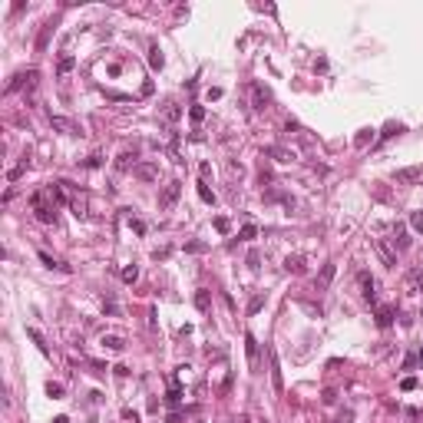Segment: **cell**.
<instances>
[{
  "mask_svg": "<svg viewBox=\"0 0 423 423\" xmlns=\"http://www.w3.org/2000/svg\"><path fill=\"white\" fill-rule=\"evenodd\" d=\"M30 205H33L37 222L56 225V205H53V202H47V192H33V195H30Z\"/></svg>",
  "mask_w": 423,
  "mask_h": 423,
  "instance_id": "cell-1",
  "label": "cell"
},
{
  "mask_svg": "<svg viewBox=\"0 0 423 423\" xmlns=\"http://www.w3.org/2000/svg\"><path fill=\"white\" fill-rule=\"evenodd\" d=\"M179 195H182V182H179V179H172L169 185H162V192H159V212H172L176 202H179Z\"/></svg>",
  "mask_w": 423,
  "mask_h": 423,
  "instance_id": "cell-2",
  "label": "cell"
},
{
  "mask_svg": "<svg viewBox=\"0 0 423 423\" xmlns=\"http://www.w3.org/2000/svg\"><path fill=\"white\" fill-rule=\"evenodd\" d=\"M37 80H40V73H37V70H20V73H14V80L7 83V93L33 89V86H37Z\"/></svg>",
  "mask_w": 423,
  "mask_h": 423,
  "instance_id": "cell-3",
  "label": "cell"
},
{
  "mask_svg": "<svg viewBox=\"0 0 423 423\" xmlns=\"http://www.w3.org/2000/svg\"><path fill=\"white\" fill-rule=\"evenodd\" d=\"M50 126L56 129V132H63V136H83V129H80V122H73V119H66V116H53L50 112Z\"/></svg>",
  "mask_w": 423,
  "mask_h": 423,
  "instance_id": "cell-4",
  "label": "cell"
},
{
  "mask_svg": "<svg viewBox=\"0 0 423 423\" xmlns=\"http://www.w3.org/2000/svg\"><path fill=\"white\" fill-rule=\"evenodd\" d=\"M423 179V166H407V169H397L393 172V182L397 185H416Z\"/></svg>",
  "mask_w": 423,
  "mask_h": 423,
  "instance_id": "cell-5",
  "label": "cell"
},
{
  "mask_svg": "<svg viewBox=\"0 0 423 423\" xmlns=\"http://www.w3.org/2000/svg\"><path fill=\"white\" fill-rule=\"evenodd\" d=\"M357 285H360V298L367 304H374L377 301V285H374V278H370V271H357Z\"/></svg>",
  "mask_w": 423,
  "mask_h": 423,
  "instance_id": "cell-6",
  "label": "cell"
},
{
  "mask_svg": "<svg viewBox=\"0 0 423 423\" xmlns=\"http://www.w3.org/2000/svg\"><path fill=\"white\" fill-rule=\"evenodd\" d=\"M268 103H271V89L264 83H251V106L261 112V109H268Z\"/></svg>",
  "mask_w": 423,
  "mask_h": 423,
  "instance_id": "cell-7",
  "label": "cell"
},
{
  "mask_svg": "<svg viewBox=\"0 0 423 423\" xmlns=\"http://www.w3.org/2000/svg\"><path fill=\"white\" fill-rule=\"evenodd\" d=\"M403 285H407L410 295H423V268H410L403 274Z\"/></svg>",
  "mask_w": 423,
  "mask_h": 423,
  "instance_id": "cell-8",
  "label": "cell"
},
{
  "mask_svg": "<svg viewBox=\"0 0 423 423\" xmlns=\"http://www.w3.org/2000/svg\"><path fill=\"white\" fill-rule=\"evenodd\" d=\"M334 274H337V264H334V261H328L324 268H321V274L314 278V291H328V285L334 281Z\"/></svg>",
  "mask_w": 423,
  "mask_h": 423,
  "instance_id": "cell-9",
  "label": "cell"
},
{
  "mask_svg": "<svg viewBox=\"0 0 423 423\" xmlns=\"http://www.w3.org/2000/svg\"><path fill=\"white\" fill-rule=\"evenodd\" d=\"M132 176L143 179V182H156V179H159V166H152V162H136Z\"/></svg>",
  "mask_w": 423,
  "mask_h": 423,
  "instance_id": "cell-10",
  "label": "cell"
},
{
  "mask_svg": "<svg viewBox=\"0 0 423 423\" xmlns=\"http://www.w3.org/2000/svg\"><path fill=\"white\" fill-rule=\"evenodd\" d=\"M374 248H377V255H380V261L387 264V268H397V255H393V251H390L387 245H383L380 238H374Z\"/></svg>",
  "mask_w": 423,
  "mask_h": 423,
  "instance_id": "cell-11",
  "label": "cell"
},
{
  "mask_svg": "<svg viewBox=\"0 0 423 423\" xmlns=\"http://www.w3.org/2000/svg\"><path fill=\"white\" fill-rule=\"evenodd\" d=\"M268 357H271V380H274V390H285V380H281V364H278V354L268 351Z\"/></svg>",
  "mask_w": 423,
  "mask_h": 423,
  "instance_id": "cell-12",
  "label": "cell"
},
{
  "mask_svg": "<svg viewBox=\"0 0 423 423\" xmlns=\"http://www.w3.org/2000/svg\"><path fill=\"white\" fill-rule=\"evenodd\" d=\"M285 271L304 274V255H288V258H285Z\"/></svg>",
  "mask_w": 423,
  "mask_h": 423,
  "instance_id": "cell-13",
  "label": "cell"
},
{
  "mask_svg": "<svg viewBox=\"0 0 423 423\" xmlns=\"http://www.w3.org/2000/svg\"><path fill=\"white\" fill-rule=\"evenodd\" d=\"M245 351H248V364H251V370L258 367V341L251 334H245Z\"/></svg>",
  "mask_w": 423,
  "mask_h": 423,
  "instance_id": "cell-14",
  "label": "cell"
},
{
  "mask_svg": "<svg viewBox=\"0 0 423 423\" xmlns=\"http://www.w3.org/2000/svg\"><path fill=\"white\" fill-rule=\"evenodd\" d=\"M116 169L119 172H126V169H136V152H119V159H116Z\"/></svg>",
  "mask_w": 423,
  "mask_h": 423,
  "instance_id": "cell-15",
  "label": "cell"
},
{
  "mask_svg": "<svg viewBox=\"0 0 423 423\" xmlns=\"http://www.w3.org/2000/svg\"><path fill=\"white\" fill-rule=\"evenodd\" d=\"M103 347H109V351H122V347H126V337H122V334H103Z\"/></svg>",
  "mask_w": 423,
  "mask_h": 423,
  "instance_id": "cell-16",
  "label": "cell"
},
{
  "mask_svg": "<svg viewBox=\"0 0 423 423\" xmlns=\"http://www.w3.org/2000/svg\"><path fill=\"white\" fill-rule=\"evenodd\" d=\"M390 324H393V308H387V304L377 308V328H390Z\"/></svg>",
  "mask_w": 423,
  "mask_h": 423,
  "instance_id": "cell-17",
  "label": "cell"
},
{
  "mask_svg": "<svg viewBox=\"0 0 423 423\" xmlns=\"http://www.w3.org/2000/svg\"><path fill=\"white\" fill-rule=\"evenodd\" d=\"M393 245H397L400 251H403V248H410V235H407V228H403V225H397V228H393Z\"/></svg>",
  "mask_w": 423,
  "mask_h": 423,
  "instance_id": "cell-18",
  "label": "cell"
},
{
  "mask_svg": "<svg viewBox=\"0 0 423 423\" xmlns=\"http://www.w3.org/2000/svg\"><path fill=\"white\" fill-rule=\"evenodd\" d=\"M268 156H274V162H295V152L281 149V146H271V149H268Z\"/></svg>",
  "mask_w": 423,
  "mask_h": 423,
  "instance_id": "cell-19",
  "label": "cell"
},
{
  "mask_svg": "<svg viewBox=\"0 0 423 423\" xmlns=\"http://www.w3.org/2000/svg\"><path fill=\"white\" fill-rule=\"evenodd\" d=\"M251 238H258V225H241V232H238V241H251Z\"/></svg>",
  "mask_w": 423,
  "mask_h": 423,
  "instance_id": "cell-20",
  "label": "cell"
},
{
  "mask_svg": "<svg viewBox=\"0 0 423 423\" xmlns=\"http://www.w3.org/2000/svg\"><path fill=\"white\" fill-rule=\"evenodd\" d=\"M149 63H152V70H162L166 56H162V50H159V47H152V50H149Z\"/></svg>",
  "mask_w": 423,
  "mask_h": 423,
  "instance_id": "cell-21",
  "label": "cell"
},
{
  "mask_svg": "<svg viewBox=\"0 0 423 423\" xmlns=\"http://www.w3.org/2000/svg\"><path fill=\"white\" fill-rule=\"evenodd\" d=\"M199 199H202V202H205V205H215V192L208 189V185H205V182H199Z\"/></svg>",
  "mask_w": 423,
  "mask_h": 423,
  "instance_id": "cell-22",
  "label": "cell"
},
{
  "mask_svg": "<svg viewBox=\"0 0 423 423\" xmlns=\"http://www.w3.org/2000/svg\"><path fill=\"white\" fill-rule=\"evenodd\" d=\"M162 116H166V122H176L179 116H182V109H179L176 103H166V109H162Z\"/></svg>",
  "mask_w": 423,
  "mask_h": 423,
  "instance_id": "cell-23",
  "label": "cell"
},
{
  "mask_svg": "<svg viewBox=\"0 0 423 423\" xmlns=\"http://www.w3.org/2000/svg\"><path fill=\"white\" fill-rule=\"evenodd\" d=\"M73 70V56H60V63H56V73H60V76H66V73H70Z\"/></svg>",
  "mask_w": 423,
  "mask_h": 423,
  "instance_id": "cell-24",
  "label": "cell"
},
{
  "mask_svg": "<svg viewBox=\"0 0 423 423\" xmlns=\"http://www.w3.org/2000/svg\"><path fill=\"white\" fill-rule=\"evenodd\" d=\"M27 334H30V341L37 344V347H40L43 354H50V347H47V341H43V334H40V331H33V328H30V331H27Z\"/></svg>",
  "mask_w": 423,
  "mask_h": 423,
  "instance_id": "cell-25",
  "label": "cell"
},
{
  "mask_svg": "<svg viewBox=\"0 0 423 423\" xmlns=\"http://www.w3.org/2000/svg\"><path fill=\"white\" fill-rule=\"evenodd\" d=\"M136 278H139V268H136V264H126V268H122V281H126V285H132Z\"/></svg>",
  "mask_w": 423,
  "mask_h": 423,
  "instance_id": "cell-26",
  "label": "cell"
},
{
  "mask_svg": "<svg viewBox=\"0 0 423 423\" xmlns=\"http://www.w3.org/2000/svg\"><path fill=\"white\" fill-rule=\"evenodd\" d=\"M215 232H218V235H228V232H232V222H228L225 215H218V218H215Z\"/></svg>",
  "mask_w": 423,
  "mask_h": 423,
  "instance_id": "cell-27",
  "label": "cell"
},
{
  "mask_svg": "<svg viewBox=\"0 0 423 423\" xmlns=\"http://www.w3.org/2000/svg\"><path fill=\"white\" fill-rule=\"evenodd\" d=\"M208 304H212L208 291H199V295H195V308H199V311H208Z\"/></svg>",
  "mask_w": 423,
  "mask_h": 423,
  "instance_id": "cell-28",
  "label": "cell"
},
{
  "mask_svg": "<svg viewBox=\"0 0 423 423\" xmlns=\"http://www.w3.org/2000/svg\"><path fill=\"white\" fill-rule=\"evenodd\" d=\"M410 228L423 235V212H410Z\"/></svg>",
  "mask_w": 423,
  "mask_h": 423,
  "instance_id": "cell-29",
  "label": "cell"
},
{
  "mask_svg": "<svg viewBox=\"0 0 423 423\" xmlns=\"http://www.w3.org/2000/svg\"><path fill=\"white\" fill-rule=\"evenodd\" d=\"M166 400H169V403H179V400H182V387H179V383H172V387H169V393H166Z\"/></svg>",
  "mask_w": 423,
  "mask_h": 423,
  "instance_id": "cell-30",
  "label": "cell"
},
{
  "mask_svg": "<svg viewBox=\"0 0 423 423\" xmlns=\"http://www.w3.org/2000/svg\"><path fill=\"white\" fill-rule=\"evenodd\" d=\"M40 261L47 264V268H60V271H66V264H60V261H56V258H50L47 251H40Z\"/></svg>",
  "mask_w": 423,
  "mask_h": 423,
  "instance_id": "cell-31",
  "label": "cell"
},
{
  "mask_svg": "<svg viewBox=\"0 0 423 423\" xmlns=\"http://www.w3.org/2000/svg\"><path fill=\"white\" fill-rule=\"evenodd\" d=\"M400 132H403V126H400V122H387V129H383V139L400 136Z\"/></svg>",
  "mask_w": 423,
  "mask_h": 423,
  "instance_id": "cell-32",
  "label": "cell"
},
{
  "mask_svg": "<svg viewBox=\"0 0 423 423\" xmlns=\"http://www.w3.org/2000/svg\"><path fill=\"white\" fill-rule=\"evenodd\" d=\"M370 139H374V129H360V132H357V139H354V143H357V146H367Z\"/></svg>",
  "mask_w": 423,
  "mask_h": 423,
  "instance_id": "cell-33",
  "label": "cell"
},
{
  "mask_svg": "<svg viewBox=\"0 0 423 423\" xmlns=\"http://www.w3.org/2000/svg\"><path fill=\"white\" fill-rule=\"evenodd\" d=\"M261 304H264V295H255L251 304H248V314H258V311H261Z\"/></svg>",
  "mask_w": 423,
  "mask_h": 423,
  "instance_id": "cell-34",
  "label": "cell"
},
{
  "mask_svg": "<svg viewBox=\"0 0 423 423\" xmlns=\"http://www.w3.org/2000/svg\"><path fill=\"white\" fill-rule=\"evenodd\" d=\"M189 116H192V122H202V119H205V109H202V106L195 103V106L189 109Z\"/></svg>",
  "mask_w": 423,
  "mask_h": 423,
  "instance_id": "cell-35",
  "label": "cell"
},
{
  "mask_svg": "<svg viewBox=\"0 0 423 423\" xmlns=\"http://www.w3.org/2000/svg\"><path fill=\"white\" fill-rule=\"evenodd\" d=\"M47 393H50V397H56V400H60V397H63V387L50 380V383H47Z\"/></svg>",
  "mask_w": 423,
  "mask_h": 423,
  "instance_id": "cell-36",
  "label": "cell"
},
{
  "mask_svg": "<svg viewBox=\"0 0 423 423\" xmlns=\"http://www.w3.org/2000/svg\"><path fill=\"white\" fill-rule=\"evenodd\" d=\"M99 166H103V156H99V152H93V156L86 159V169H99Z\"/></svg>",
  "mask_w": 423,
  "mask_h": 423,
  "instance_id": "cell-37",
  "label": "cell"
},
{
  "mask_svg": "<svg viewBox=\"0 0 423 423\" xmlns=\"http://www.w3.org/2000/svg\"><path fill=\"white\" fill-rule=\"evenodd\" d=\"M50 30H53V24H47V27H43V33H40V40H37V47H47V40H50Z\"/></svg>",
  "mask_w": 423,
  "mask_h": 423,
  "instance_id": "cell-38",
  "label": "cell"
},
{
  "mask_svg": "<svg viewBox=\"0 0 423 423\" xmlns=\"http://www.w3.org/2000/svg\"><path fill=\"white\" fill-rule=\"evenodd\" d=\"M407 416L413 423H423V410H416V407H407Z\"/></svg>",
  "mask_w": 423,
  "mask_h": 423,
  "instance_id": "cell-39",
  "label": "cell"
},
{
  "mask_svg": "<svg viewBox=\"0 0 423 423\" xmlns=\"http://www.w3.org/2000/svg\"><path fill=\"white\" fill-rule=\"evenodd\" d=\"M24 169H27V162H24V166H14V169H10V182H17V179H20V176H24Z\"/></svg>",
  "mask_w": 423,
  "mask_h": 423,
  "instance_id": "cell-40",
  "label": "cell"
},
{
  "mask_svg": "<svg viewBox=\"0 0 423 423\" xmlns=\"http://www.w3.org/2000/svg\"><path fill=\"white\" fill-rule=\"evenodd\" d=\"M416 364H420V360H416V354H407V357H403V370H413Z\"/></svg>",
  "mask_w": 423,
  "mask_h": 423,
  "instance_id": "cell-41",
  "label": "cell"
},
{
  "mask_svg": "<svg viewBox=\"0 0 423 423\" xmlns=\"http://www.w3.org/2000/svg\"><path fill=\"white\" fill-rule=\"evenodd\" d=\"M416 387V377H403V380H400V390H413Z\"/></svg>",
  "mask_w": 423,
  "mask_h": 423,
  "instance_id": "cell-42",
  "label": "cell"
},
{
  "mask_svg": "<svg viewBox=\"0 0 423 423\" xmlns=\"http://www.w3.org/2000/svg\"><path fill=\"white\" fill-rule=\"evenodd\" d=\"M122 420H132V423H139V413H136V410H129V407H122Z\"/></svg>",
  "mask_w": 423,
  "mask_h": 423,
  "instance_id": "cell-43",
  "label": "cell"
},
{
  "mask_svg": "<svg viewBox=\"0 0 423 423\" xmlns=\"http://www.w3.org/2000/svg\"><path fill=\"white\" fill-rule=\"evenodd\" d=\"M199 172H202V182H208V179H212V166H208V162H202Z\"/></svg>",
  "mask_w": 423,
  "mask_h": 423,
  "instance_id": "cell-44",
  "label": "cell"
},
{
  "mask_svg": "<svg viewBox=\"0 0 423 423\" xmlns=\"http://www.w3.org/2000/svg\"><path fill=\"white\" fill-rule=\"evenodd\" d=\"M185 251H205V245H202V241H192V245H185Z\"/></svg>",
  "mask_w": 423,
  "mask_h": 423,
  "instance_id": "cell-45",
  "label": "cell"
},
{
  "mask_svg": "<svg viewBox=\"0 0 423 423\" xmlns=\"http://www.w3.org/2000/svg\"><path fill=\"white\" fill-rule=\"evenodd\" d=\"M106 314H109V318H116V314H119V308H116L112 301H106Z\"/></svg>",
  "mask_w": 423,
  "mask_h": 423,
  "instance_id": "cell-46",
  "label": "cell"
},
{
  "mask_svg": "<svg viewBox=\"0 0 423 423\" xmlns=\"http://www.w3.org/2000/svg\"><path fill=\"white\" fill-rule=\"evenodd\" d=\"M53 423H70V416H56V420Z\"/></svg>",
  "mask_w": 423,
  "mask_h": 423,
  "instance_id": "cell-47",
  "label": "cell"
},
{
  "mask_svg": "<svg viewBox=\"0 0 423 423\" xmlns=\"http://www.w3.org/2000/svg\"><path fill=\"white\" fill-rule=\"evenodd\" d=\"M416 360H420V367H423V351H420V354H416Z\"/></svg>",
  "mask_w": 423,
  "mask_h": 423,
  "instance_id": "cell-48",
  "label": "cell"
},
{
  "mask_svg": "<svg viewBox=\"0 0 423 423\" xmlns=\"http://www.w3.org/2000/svg\"><path fill=\"white\" fill-rule=\"evenodd\" d=\"M222 423H228V420H222Z\"/></svg>",
  "mask_w": 423,
  "mask_h": 423,
  "instance_id": "cell-49",
  "label": "cell"
}]
</instances>
